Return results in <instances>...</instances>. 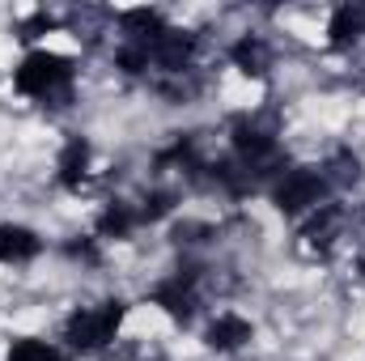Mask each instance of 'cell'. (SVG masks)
<instances>
[{
	"label": "cell",
	"mask_w": 365,
	"mask_h": 361,
	"mask_svg": "<svg viewBox=\"0 0 365 361\" xmlns=\"http://www.w3.org/2000/svg\"><path fill=\"white\" fill-rule=\"evenodd\" d=\"M123 315H128L123 302H102V306H81V310H73L68 323H64V340H68V349H81V353H98V349H106V345L115 340Z\"/></svg>",
	"instance_id": "6da1fadb"
},
{
	"label": "cell",
	"mask_w": 365,
	"mask_h": 361,
	"mask_svg": "<svg viewBox=\"0 0 365 361\" xmlns=\"http://www.w3.org/2000/svg\"><path fill=\"white\" fill-rule=\"evenodd\" d=\"M68 81H73V64L56 51H30L13 68V86L30 98H51V93L68 90Z\"/></svg>",
	"instance_id": "7a4b0ae2"
},
{
	"label": "cell",
	"mask_w": 365,
	"mask_h": 361,
	"mask_svg": "<svg viewBox=\"0 0 365 361\" xmlns=\"http://www.w3.org/2000/svg\"><path fill=\"white\" fill-rule=\"evenodd\" d=\"M327 195V175L323 171H284L272 187V204L284 217H302L314 213Z\"/></svg>",
	"instance_id": "3957f363"
},
{
	"label": "cell",
	"mask_w": 365,
	"mask_h": 361,
	"mask_svg": "<svg viewBox=\"0 0 365 361\" xmlns=\"http://www.w3.org/2000/svg\"><path fill=\"white\" fill-rule=\"evenodd\" d=\"M204 340H208V349H217V353H238V349L251 340V323H247L242 315H234V310H221V315L208 323Z\"/></svg>",
	"instance_id": "277c9868"
},
{
	"label": "cell",
	"mask_w": 365,
	"mask_h": 361,
	"mask_svg": "<svg viewBox=\"0 0 365 361\" xmlns=\"http://www.w3.org/2000/svg\"><path fill=\"white\" fill-rule=\"evenodd\" d=\"M43 251V238L26 225H0V264H26Z\"/></svg>",
	"instance_id": "5b68a950"
},
{
	"label": "cell",
	"mask_w": 365,
	"mask_h": 361,
	"mask_svg": "<svg viewBox=\"0 0 365 361\" xmlns=\"http://www.w3.org/2000/svg\"><path fill=\"white\" fill-rule=\"evenodd\" d=\"M230 56H234V64H238L242 73H251V77H264L268 64H272V47H268L259 34H242V39L230 47Z\"/></svg>",
	"instance_id": "8992f818"
},
{
	"label": "cell",
	"mask_w": 365,
	"mask_h": 361,
	"mask_svg": "<svg viewBox=\"0 0 365 361\" xmlns=\"http://www.w3.org/2000/svg\"><path fill=\"white\" fill-rule=\"evenodd\" d=\"M327 34H331V47H353L357 39L365 34V9L361 4H344V9H336L331 13V21H327Z\"/></svg>",
	"instance_id": "52a82bcc"
},
{
	"label": "cell",
	"mask_w": 365,
	"mask_h": 361,
	"mask_svg": "<svg viewBox=\"0 0 365 361\" xmlns=\"http://www.w3.org/2000/svg\"><path fill=\"white\" fill-rule=\"evenodd\" d=\"M56 171H60V183L64 187H81L86 175H90V145L81 141V136H73L68 145H64V153H60V162H56Z\"/></svg>",
	"instance_id": "ba28073f"
},
{
	"label": "cell",
	"mask_w": 365,
	"mask_h": 361,
	"mask_svg": "<svg viewBox=\"0 0 365 361\" xmlns=\"http://www.w3.org/2000/svg\"><path fill=\"white\" fill-rule=\"evenodd\" d=\"M136 221H140L136 208H128V204H106L102 217H98V234H102V238H128V234L136 230Z\"/></svg>",
	"instance_id": "9c48e42d"
},
{
	"label": "cell",
	"mask_w": 365,
	"mask_h": 361,
	"mask_svg": "<svg viewBox=\"0 0 365 361\" xmlns=\"http://www.w3.org/2000/svg\"><path fill=\"white\" fill-rule=\"evenodd\" d=\"M4 361H68V357L56 345H47V340H13Z\"/></svg>",
	"instance_id": "30bf717a"
}]
</instances>
